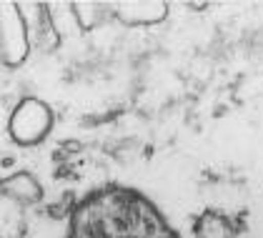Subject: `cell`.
<instances>
[{"mask_svg": "<svg viewBox=\"0 0 263 238\" xmlns=\"http://www.w3.org/2000/svg\"><path fill=\"white\" fill-rule=\"evenodd\" d=\"M65 238H181L163 211L130 186H101L73 208Z\"/></svg>", "mask_w": 263, "mask_h": 238, "instance_id": "1", "label": "cell"}, {"mask_svg": "<svg viewBox=\"0 0 263 238\" xmlns=\"http://www.w3.org/2000/svg\"><path fill=\"white\" fill-rule=\"evenodd\" d=\"M53 108L35 96H25L13 108L8 120V133L18 145H38L53 131Z\"/></svg>", "mask_w": 263, "mask_h": 238, "instance_id": "2", "label": "cell"}, {"mask_svg": "<svg viewBox=\"0 0 263 238\" xmlns=\"http://www.w3.org/2000/svg\"><path fill=\"white\" fill-rule=\"evenodd\" d=\"M28 23L15 3H0V63L21 65L28 58Z\"/></svg>", "mask_w": 263, "mask_h": 238, "instance_id": "3", "label": "cell"}, {"mask_svg": "<svg viewBox=\"0 0 263 238\" xmlns=\"http://www.w3.org/2000/svg\"><path fill=\"white\" fill-rule=\"evenodd\" d=\"M110 10L116 13V18L128 25H148L165 18L168 5L165 3H113Z\"/></svg>", "mask_w": 263, "mask_h": 238, "instance_id": "4", "label": "cell"}, {"mask_svg": "<svg viewBox=\"0 0 263 238\" xmlns=\"http://www.w3.org/2000/svg\"><path fill=\"white\" fill-rule=\"evenodd\" d=\"M0 196L30 206V203H38V200L43 198V188L30 173L21 171V173L5 176V178L0 180Z\"/></svg>", "mask_w": 263, "mask_h": 238, "instance_id": "5", "label": "cell"}, {"mask_svg": "<svg viewBox=\"0 0 263 238\" xmlns=\"http://www.w3.org/2000/svg\"><path fill=\"white\" fill-rule=\"evenodd\" d=\"M196 238H236V223L223 211H205L196 221Z\"/></svg>", "mask_w": 263, "mask_h": 238, "instance_id": "6", "label": "cell"}]
</instances>
